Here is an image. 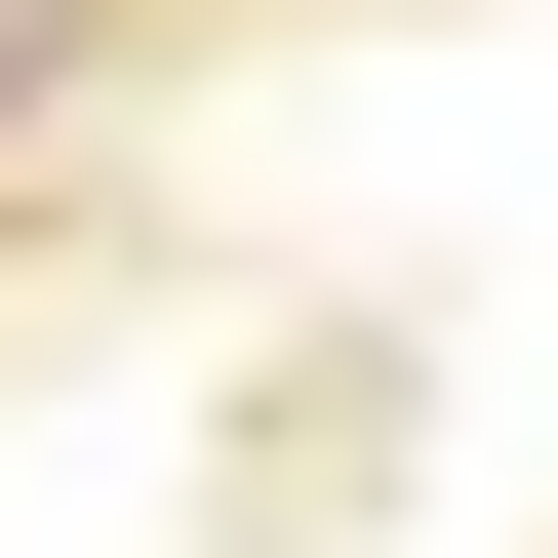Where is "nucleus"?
Instances as JSON below:
<instances>
[]
</instances>
